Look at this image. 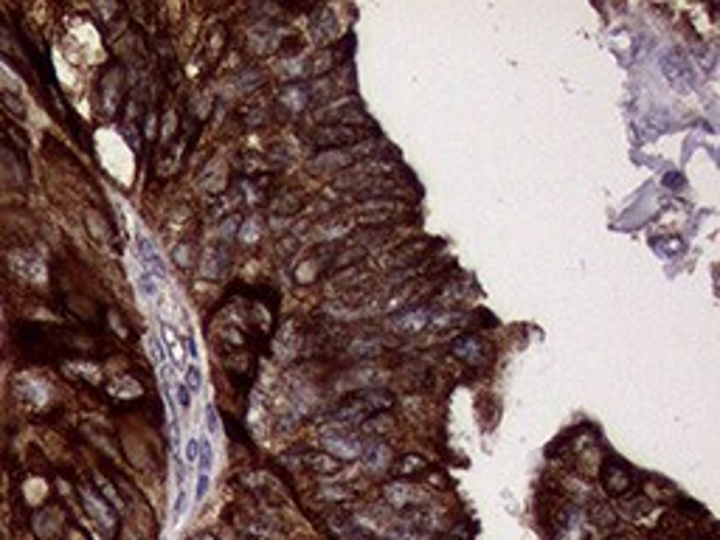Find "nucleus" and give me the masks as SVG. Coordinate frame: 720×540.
I'll list each match as a JSON object with an SVG mask.
<instances>
[{
  "label": "nucleus",
  "instance_id": "f257e3e1",
  "mask_svg": "<svg viewBox=\"0 0 720 540\" xmlns=\"http://www.w3.org/2000/svg\"><path fill=\"white\" fill-rule=\"evenodd\" d=\"M392 402H394V400H392L389 391H360V394H355L349 402H343V405L338 408V419H340V422H363V419H369L372 414L389 408Z\"/></svg>",
  "mask_w": 720,
  "mask_h": 540
},
{
  "label": "nucleus",
  "instance_id": "f03ea898",
  "mask_svg": "<svg viewBox=\"0 0 720 540\" xmlns=\"http://www.w3.org/2000/svg\"><path fill=\"white\" fill-rule=\"evenodd\" d=\"M661 71L664 77L670 79V84H675L681 93H689L692 90V82H695V74L687 62V57L681 51H667L661 57Z\"/></svg>",
  "mask_w": 720,
  "mask_h": 540
},
{
  "label": "nucleus",
  "instance_id": "7ed1b4c3",
  "mask_svg": "<svg viewBox=\"0 0 720 540\" xmlns=\"http://www.w3.org/2000/svg\"><path fill=\"white\" fill-rule=\"evenodd\" d=\"M602 481H605V490L611 495H628L631 487H633V470L625 467L619 459H611L602 467Z\"/></svg>",
  "mask_w": 720,
  "mask_h": 540
},
{
  "label": "nucleus",
  "instance_id": "20e7f679",
  "mask_svg": "<svg viewBox=\"0 0 720 540\" xmlns=\"http://www.w3.org/2000/svg\"><path fill=\"white\" fill-rule=\"evenodd\" d=\"M323 445L329 448V453H335V456H340V459H355V456L363 453L360 439H358V436H349V434H343V431L329 434V436L323 439Z\"/></svg>",
  "mask_w": 720,
  "mask_h": 540
},
{
  "label": "nucleus",
  "instance_id": "39448f33",
  "mask_svg": "<svg viewBox=\"0 0 720 540\" xmlns=\"http://www.w3.org/2000/svg\"><path fill=\"white\" fill-rule=\"evenodd\" d=\"M389 324L397 332H422L431 324V312L428 309H402L397 315H392Z\"/></svg>",
  "mask_w": 720,
  "mask_h": 540
},
{
  "label": "nucleus",
  "instance_id": "423d86ee",
  "mask_svg": "<svg viewBox=\"0 0 720 540\" xmlns=\"http://www.w3.org/2000/svg\"><path fill=\"white\" fill-rule=\"evenodd\" d=\"M135 245H138V256H141V265H144V270H147L150 276L160 279L166 270H163V262H160L158 250L153 248V242H150L147 236H135Z\"/></svg>",
  "mask_w": 720,
  "mask_h": 540
},
{
  "label": "nucleus",
  "instance_id": "0eeeda50",
  "mask_svg": "<svg viewBox=\"0 0 720 540\" xmlns=\"http://www.w3.org/2000/svg\"><path fill=\"white\" fill-rule=\"evenodd\" d=\"M358 136H355V130L352 127H338V124H332V127H326V130H321L319 136H316V141H319L321 147H340V144H352Z\"/></svg>",
  "mask_w": 720,
  "mask_h": 540
},
{
  "label": "nucleus",
  "instance_id": "6e6552de",
  "mask_svg": "<svg viewBox=\"0 0 720 540\" xmlns=\"http://www.w3.org/2000/svg\"><path fill=\"white\" fill-rule=\"evenodd\" d=\"M163 346H166V355H169V360H172L175 366H186V352H183L180 338L175 335L172 326H163Z\"/></svg>",
  "mask_w": 720,
  "mask_h": 540
},
{
  "label": "nucleus",
  "instance_id": "1a4fd4ad",
  "mask_svg": "<svg viewBox=\"0 0 720 540\" xmlns=\"http://www.w3.org/2000/svg\"><path fill=\"white\" fill-rule=\"evenodd\" d=\"M453 355H459L462 360H479L481 358V343L479 338H473V335H467V338H459L456 343H453Z\"/></svg>",
  "mask_w": 720,
  "mask_h": 540
},
{
  "label": "nucleus",
  "instance_id": "9d476101",
  "mask_svg": "<svg viewBox=\"0 0 720 540\" xmlns=\"http://www.w3.org/2000/svg\"><path fill=\"white\" fill-rule=\"evenodd\" d=\"M428 467V462L422 459V456H416V453H408V456H402L400 462L394 464V475L397 478H402V475H411V470H425Z\"/></svg>",
  "mask_w": 720,
  "mask_h": 540
},
{
  "label": "nucleus",
  "instance_id": "9b49d317",
  "mask_svg": "<svg viewBox=\"0 0 720 540\" xmlns=\"http://www.w3.org/2000/svg\"><path fill=\"white\" fill-rule=\"evenodd\" d=\"M0 104L14 116V119H26V104L20 96H14L11 90H0Z\"/></svg>",
  "mask_w": 720,
  "mask_h": 540
},
{
  "label": "nucleus",
  "instance_id": "f8f14e48",
  "mask_svg": "<svg viewBox=\"0 0 720 540\" xmlns=\"http://www.w3.org/2000/svg\"><path fill=\"white\" fill-rule=\"evenodd\" d=\"M200 386H203L200 369H197V363H189V366H186V388H189V391H200Z\"/></svg>",
  "mask_w": 720,
  "mask_h": 540
},
{
  "label": "nucleus",
  "instance_id": "ddd939ff",
  "mask_svg": "<svg viewBox=\"0 0 720 540\" xmlns=\"http://www.w3.org/2000/svg\"><path fill=\"white\" fill-rule=\"evenodd\" d=\"M307 462L313 464V467H319V470H323V473H335V470H338V462H335V459H329L326 453H319V456H310Z\"/></svg>",
  "mask_w": 720,
  "mask_h": 540
},
{
  "label": "nucleus",
  "instance_id": "4468645a",
  "mask_svg": "<svg viewBox=\"0 0 720 540\" xmlns=\"http://www.w3.org/2000/svg\"><path fill=\"white\" fill-rule=\"evenodd\" d=\"M200 473L203 475H209V470H211V445H209V439H203L200 442Z\"/></svg>",
  "mask_w": 720,
  "mask_h": 540
},
{
  "label": "nucleus",
  "instance_id": "2eb2a0df",
  "mask_svg": "<svg viewBox=\"0 0 720 540\" xmlns=\"http://www.w3.org/2000/svg\"><path fill=\"white\" fill-rule=\"evenodd\" d=\"M150 349H153V358L158 360L160 366L169 360V355H166V346H163V341H160V338H150Z\"/></svg>",
  "mask_w": 720,
  "mask_h": 540
},
{
  "label": "nucleus",
  "instance_id": "dca6fc26",
  "mask_svg": "<svg viewBox=\"0 0 720 540\" xmlns=\"http://www.w3.org/2000/svg\"><path fill=\"white\" fill-rule=\"evenodd\" d=\"M175 400H177V405L186 411V408L192 405V391L183 386V383H177V386H175Z\"/></svg>",
  "mask_w": 720,
  "mask_h": 540
},
{
  "label": "nucleus",
  "instance_id": "f3484780",
  "mask_svg": "<svg viewBox=\"0 0 720 540\" xmlns=\"http://www.w3.org/2000/svg\"><path fill=\"white\" fill-rule=\"evenodd\" d=\"M197 456H200V442L189 439V445H186V462H197Z\"/></svg>",
  "mask_w": 720,
  "mask_h": 540
},
{
  "label": "nucleus",
  "instance_id": "a211bd4d",
  "mask_svg": "<svg viewBox=\"0 0 720 540\" xmlns=\"http://www.w3.org/2000/svg\"><path fill=\"white\" fill-rule=\"evenodd\" d=\"M141 290H144V296H155V285H153L150 273H144V276H141Z\"/></svg>",
  "mask_w": 720,
  "mask_h": 540
},
{
  "label": "nucleus",
  "instance_id": "6ab92c4d",
  "mask_svg": "<svg viewBox=\"0 0 720 540\" xmlns=\"http://www.w3.org/2000/svg\"><path fill=\"white\" fill-rule=\"evenodd\" d=\"M206 490H209V475H200V478H197V498H203Z\"/></svg>",
  "mask_w": 720,
  "mask_h": 540
},
{
  "label": "nucleus",
  "instance_id": "aec40b11",
  "mask_svg": "<svg viewBox=\"0 0 720 540\" xmlns=\"http://www.w3.org/2000/svg\"><path fill=\"white\" fill-rule=\"evenodd\" d=\"M192 540H214L211 535H197V538H192Z\"/></svg>",
  "mask_w": 720,
  "mask_h": 540
}]
</instances>
